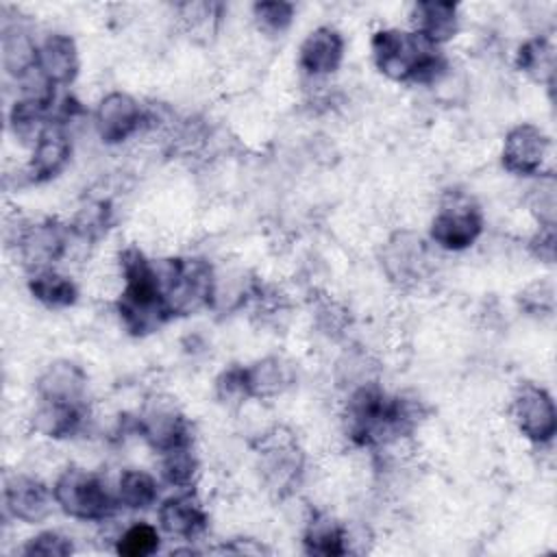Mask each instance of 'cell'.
I'll use <instances>...</instances> for the list:
<instances>
[{"label":"cell","mask_w":557,"mask_h":557,"mask_svg":"<svg viewBox=\"0 0 557 557\" xmlns=\"http://www.w3.org/2000/svg\"><path fill=\"white\" fill-rule=\"evenodd\" d=\"M342 418L355 446L387 448L416 431L422 405L418 398L392 396L376 381H368L348 389Z\"/></svg>","instance_id":"1"},{"label":"cell","mask_w":557,"mask_h":557,"mask_svg":"<svg viewBox=\"0 0 557 557\" xmlns=\"http://www.w3.org/2000/svg\"><path fill=\"white\" fill-rule=\"evenodd\" d=\"M122 292L115 311L131 335L144 337L165 326L174 315L168 307L157 261L148 259L137 246H126L120 257Z\"/></svg>","instance_id":"2"},{"label":"cell","mask_w":557,"mask_h":557,"mask_svg":"<svg viewBox=\"0 0 557 557\" xmlns=\"http://www.w3.org/2000/svg\"><path fill=\"white\" fill-rule=\"evenodd\" d=\"M374 67L389 81L403 85H435L446 72L444 52L411 28H379L370 39Z\"/></svg>","instance_id":"3"},{"label":"cell","mask_w":557,"mask_h":557,"mask_svg":"<svg viewBox=\"0 0 557 557\" xmlns=\"http://www.w3.org/2000/svg\"><path fill=\"white\" fill-rule=\"evenodd\" d=\"M54 505L81 522H104L122 507L107 481L81 466H67L52 485Z\"/></svg>","instance_id":"4"},{"label":"cell","mask_w":557,"mask_h":557,"mask_svg":"<svg viewBox=\"0 0 557 557\" xmlns=\"http://www.w3.org/2000/svg\"><path fill=\"white\" fill-rule=\"evenodd\" d=\"M172 315H189L211 307L215 268L202 257H170L157 261Z\"/></svg>","instance_id":"5"},{"label":"cell","mask_w":557,"mask_h":557,"mask_svg":"<svg viewBox=\"0 0 557 557\" xmlns=\"http://www.w3.org/2000/svg\"><path fill=\"white\" fill-rule=\"evenodd\" d=\"M257 470L261 483L276 498L294 494L305 476V453L285 429H272L257 444Z\"/></svg>","instance_id":"6"},{"label":"cell","mask_w":557,"mask_h":557,"mask_svg":"<svg viewBox=\"0 0 557 557\" xmlns=\"http://www.w3.org/2000/svg\"><path fill=\"white\" fill-rule=\"evenodd\" d=\"M483 228L479 205L463 194H448L429 224V239L442 250L461 252L479 242Z\"/></svg>","instance_id":"7"},{"label":"cell","mask_w":557,"mask_h":557,"mask_svg":"<svg viewBox=\"0 0 557 557\" xmlns=\"http://www.w3.org/2000/svg\"><path fill=\"white\" fill-rule=\"evenodd\" d=\"M11 244L15 246L22 265L28 272H37L54 268V263H59L67 255L72 244V231L70 224L57 218H44L37 222L24 220Z\"/></svg>","instance_id":"8"},{"label":"cell","mask_w":557,"mask_h":557,"mask_svg":"<svg viewBox=\"0 0 557 557\" xmlns=\"http://www.w3.org/2000/svg\"><path fill=\"white\" fill-rule=\"evenodd\" d=\"M135 431L159 455L191 444V429L185 413L165 394L148 396L135 418Z\"/></svg>","instance_id":"9"},{"label":"cell","mask_w":557,"mask_h":557,"mask_svg":"<svg viewBox=\"0 0 557 557\" xmlns=\"http://www.w3.org/2000/svg\"><path fill=\"white\" fill-rule=\"evenodd\" d=\"M509 416L516 431L535 446H546L557 433L555 400L537 383H522L509 405Z\"/></svg>","instance_id":"10"},{"label":"cell","mask_w":557,"mask_h":557,"mask_svg":"<svg viewBox=\"0 0 557 557\" xmlns=\"http://www.w3.org/2000/svg\"><path fill=\"white\" fill-rule=\"evenodd\" d=\"M381 265L394 285L403 289L418 287L429 276L431 255L420 235L411 231H398L385 242Z\"/></svg>","instance_id":"11"},{"label":"cell","mask_w":557,"mask_h":557,"mask_svg":"<svg viewBox=\"0 0 557 557\" xmlns=\"http://www.w3.org/2000/svg\"><path fill=\"white\" fill-rule=\"evenodd\" d=\"M148 122L146 109L126 91L104 94L94 111V126L102 144L117 146L137 135Z\"/></svg>","instance_id":"12"},{"label":"cell","mask_w":557,"mask_h":557,"mask_svg":"<svg viewBox=\"0 0 557 557\" xmlns=\"http://www.w3.org/2000/svg\"><path fill=\"white\" fill-rule=\"evenodd\" d=\"M550 152V137L531 122L511 126L503 139L500 163L513 176H540Z\"/></svg>","instance_id":"13"},{"label":"cell","mask_w":557,"mask_h":557,"mask_svg":"<svg viewBox=\"0 0 557 557\" xmlns=\"http://www.w3.org/2000/svg\"><path fill=\"white\" fill-rule=\"evenodd\" d=\"M2 503L7 513L24 524L44 522L54 505L52 487L26 472H11L2 481Z\"/></svg>","instance_id":"14"},{"label":"cell","mask_w":557,"mask_h":557,"mask_svg":"<svg viewBox=\"0 0 557 557\" xmlns=\"http://www.w3.org/2000/svg\"><path fill=\"white\" fill-rule=\"evenodd\" d=\"M70 157L72 139L65 131V122L52 120L30 146V159L26 163L24 176L28 183H48L67 168Z\"/></svg>","instance_id":"15"},{"label":"cell","mask_w":557,"mask_h":557,"mask_svg":"<svg viewBox=\"0 0 557 557\" xmlns=\"http://www.w3.org/2000/svg\"><path fill=\"white\" fill-rule=\"evenodd\" d=\"M157 520L165 535L185 542L198 540L209 529V513L202 500L189 490L163 498L157 507Z\"/></svg>","instance_id":"16"},{"label":"cell","mask_w":557,"mask_h":557,"mask_svg":"<svg viewBox=\"0 0 557 557\" xmlns=\"http://www.w3.org/2000/svg\"><path fill=\"white\" fill-rule=\"evenodd\" d=\"M346 54V39L335 26L313 28L298 48V67L309 78H326L335 74Z\"/></svg>","instance_id":"17"},{"label":"cell","mask_w":557,"mask_h":557,"mask_svg":"<svg viewBox=\"0 0 557 557\" xmlns=\"http://www.w3.org/2000/svg\"><path fill=\"white\" fill-rule=\"evenodd\" d=\"M409 24L416 35L435 48L453 41L461 26L459 4L444 0L413 2L409 9Z\"/></svg>","instance_id":"18"},{"label":"cell","mask_w":557,"mask_h":557,"mask_svg":"<svg viewBox=\"0 0 557 557\" xmlns=\"http://www.w3.org/2000/svg\"><path fill=\"white\" fill-rule=\"evenodd\" d=\"M37 70L57 87H70L81 70L78 46L67 33H50L37 44Z\"/></svg>","instance_id":"19"},{"label":"cell","mask_w":557,"mask_h":557,"mask_svg":"<svg viewBox=\"0 0 557 557\" xmlns=\"http://www.w3.org/2000/svg\"><path fill=\"white\" fill-rule=\"evenodd\" d=\"M89 376L72 359H54L50 361L35 381V392L39 400H57V403H85Z\"/></svg>","instance_id":"20"},{"label":"cell","mask_w":557,"mask_h":557,"mask_svg":"<svg viewBox=\"0 0 557 557\" xmlns=\"http://www.w3.org/2000/svg\"><path fill=\"white\" fill-rule=\"evenodd\" d=\"M85 420H87L85 403L39 400L30 416V426L37 435L52 442H61L78 435L85 426Z\"/></svg>","instance_id":"21"},{"label":"cell","mask_w":557,"mask_h":557,"mask_svg":"<svg viewBox=\"0 0 557 557\" xmlns=\"http://www.w3.org/2000/svg\"><path fill=\"white\" fill-rule=\"evenodd\" d=\"M250 398L270 400L296 385V366L283 355H268L244 366Z\"/></svg>","instance_id":"22"},{"label":"cell","mask_w":557,"mask_h":557,"mask_svg":"<svg viewBox=\"0 0 557 557\" xmlns=\"http://www.w3.org/2000/svg\"><path fill=\"white\" fill-rule=\"evenodd\" d=\"M302 546L305 553L320 557H342L352 550L348 529L324 511H318L309 518L302 533Z\"/></svg>","instance_id":"23"},{"label":"cell","mask_w":557,"mask_h":557,"mask_svg":"<svg viewBox=\"0 0 557 557\" xmlns=\"http://www.w3.org/2000/svg\"><path fill=\"white\" fill-rule=\"evenodd\" d=\"M26 287L28 294L48 309H67L78 300V285L57 268L30 272Z\"/></svg>","instance_id":"24"},{"label":"cell","mask_w":557,"mask_h":557,"mask_svg":"<svg viewBox=\"0 0 557 557\" xmlns=\"http://www.w3.org/2000/svg\"><path fill=\"white\" fill-rule=\"evenodd\" d=\"M516 67L531 81L553 87L555 81V46L548 37L537 35L520 44L516 52Z\"/></svg>","instance_id":"25"},{"label":"cell","mask_w":557,"mask_h":557,"mask_svg":"<svg viewBox=\"0 0 557 557\" xmlns=\"http://www.w3.org/2000/svg\"><path fill=\"white\" fill-rule=\"evenodd\" d=\"M115 494L124 509L146 511L159 500V481L144 468H124L117 476Z\"/></svg>","instance_id":"26"},{"label":"cell","mask_w":557,"mask_h":557,"mask_svg":"<svg viewBox=\"0 0 557 557\" xmlns=\"http://www.w3.org/2000/svg\"><path fill=\"white\" fill-rule=\"evenodd\" d=\"M2 65L15 81L37 65V41L17 24L2 26Z\"/></svg>","instance_id":"27"},{"label":"cell","mask_w":557,"mask_h":557,"mask_svg":"<svg viewBox=\"0 0 557 557\" xmlns=\"http://www.w3.org/2000/svg\"><path fill=\"white\" fill-rule=\"evenodd\" d=\"M161 457V479L176 487V490H189L200 472L198 455L194 453L191 444L176 446L172 450H165Z\"/></svg>","instance_id":"28"},{"label":"cell","mask_w":557,"mask_h":557,"mask_svg":"<svg viewBox=\"0 0 557 557\" xmlns=\"http://www.w3.org/2000/svg\"><path fill=\"white\" fill-rule=\"evenodd\" d=\"M111 218H113V211L107 200H89L76 211L74 220L67 222L72 231V239H81L87 244L98 242L109 231Z\"/></svg>","instance_id":"29"},{"label":"cell","mask_w":557,"mask_h":557,"mask_svg":"<svg viewBox=\"0 0 557 557\" xmlns=\"http://www.w3.org/2000/svg\"><path fill=\"white\" fill-rule=\"evenodd\" d=\"M161 546V529L150 522L128 524L115 540V553L122 557H148Z\"/></svg>","instance_id":"30"},{"label":"cell","mask_w":557,"mask_h":557,"mask_svg":"<svg viewBox=\"0 0 557 557\" xmlns=\"http://www.w3.org/2000/svg\"><path fill=\"white\" fill-rule=\"evenodd\" d=\"M296 17V4L283 0H265L252 4V20L265 35H283Z\"/></svg>","instance_id":"31"},{"label":"cell","mask_w":557,"mask_h":557,"mask_svg":"<svg viewBox=\"0 0 557 557\" xmlns=\"http://www.w3.org/2000/svg\"><path fill=\"white\" fill-rule=\"evenodd\" d=\"M22 553L28 557H65L74 553V542L61 531L48 529L28 537L22 546Z\"/></svg>","instance_id":"32"},{"label":"cell","mask_w":557,"mask_h":557,"mask_svg":"<svg viewBox=\"0 0 557 557\" xmlns=\"http://www.w3.org/2000/svg\"><path fill=\"white\" fill-rule=\"evenodd\" d=\"M215 396L226 407H239L250 400L244 366H231L215 379Z\"/></svg>","instance_id":"33"},{"label":"cell","mask_w":557,"mask_h":557,"mask_svg":"<svg viewBox=\"0 0 557 557\" xmlns=\"http://www.w3.org/2000/svg\"><path fill=\"white\" fill-rule=\"evenodd\" d=\"M518 302L531 315H550L553 309H555V285H553V281H548V278L533 281L531 285H527L520 292Z\"/></svg>","instance_id":"34"},{"label":"cell","mask_w":557,"mask_h":557,"mask_svg":"<svg viewBox=\"0 0 557 557\" xmlns=\"http://www.w3.org/2000/svg\"><path fill=\"white\" fill-rule=\"evenodd\" d=\"M531 211L535 213L537 224H555V181L550 174H540L531 194Z\"/></svg>","instance_id":"35"},{"label":"cell","mask_w":557,"mask_h":557,"mask_svg":"<svg viewBox=\"0 0 557 557\" xmlns=\"http://www.w3.org/2000/svg\"><path fill=\"white\" fill-rule=\"evenodd\" d=\"M315 322L320 326V331L329 337H342L346 326L350 324V315L348 311L337 305L335 300H322L315 307Z\"/></svg>","instance_id":"36"},{"label":"cell","mask_w":557,"mask_h":557,"mask_svg":"<svg viewBox=\"0 0 557 557\" xmlns=\"http://www.w3.org/2000/svg\"><path fill=\"white\" fill-rule=\"evenodd\" d=\"M529 250L542 263L555 261V224H540L537 233L529 242Z\"/></svg>","instance_id":"37"}]
</instances>
